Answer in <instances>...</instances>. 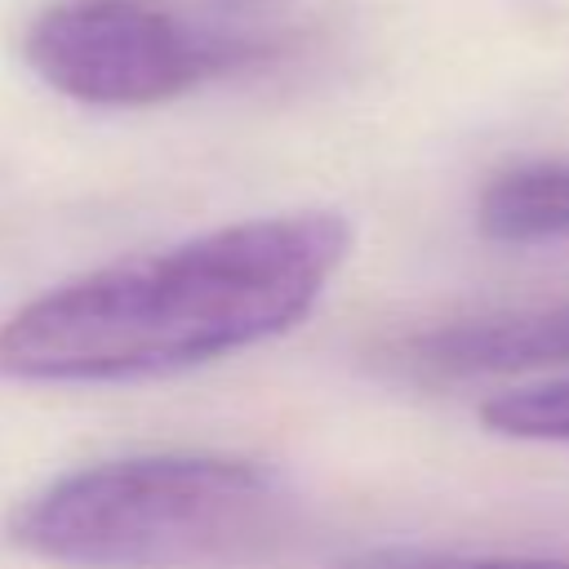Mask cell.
Instances as JSON below:
<instances>
[{"instance_id": "cell-1", "label": "cell", "mask_w": 569, "mask_h": 569, "mask_svg": "<svg viewBox=\"0 0 569 569\" xmlns=\"http://www.w3.org/2000/svg\"><path fill=\"white\" fill-rule=\"evenodd\" d=\"M347 253L342 213L293 209L107 262L0 325V378L138 382L209 365L307 320Z\"/></svg>"}, {"instance_id": "cell-2", "label": "cell", "mask_w": 569, "mask_h": 569, "mask_svg": "<svg viewBox=\"0 0 569 569\" xmlns=\"http://www.w3.org/2000/svg\"><path fill=\"white\" fill-rule=\"evenodd\" d=\"M22 551L71 569H240L298 533V493L227 453H129L62 471L9 520Z\"/></svg>"}, {"instance_id": "cell-3", "label": "cell", "mask_w": 569, "mask_h": 569, "mask_svg": "<svg viewBox=\"0 0 569 569\" xmlns=\"http://www.w3.org/2000/svg\"><path fill=\"white\" fill-rule=\"evenodd\" d=\"M258 53V36L160 0H58L22 36L27 67L84 107H160Z\"/></svg>"}, {"instance_id": "cell-4", "label": "cell", "mask_w": 569, "mask_h": 569, "mask_svg": "<svg viewBox=\"0 0 569 569\" xmlns=\"http://www.w3.org/2000/svg\"><path fill=\"white\" fill-rule=\"evenodd\" d=\"M396 360L405 365V373L422 382H471V378L569 369V302L436 325L405 338Z\"/></svg>"}, {"instance_id": "cell-5", "label": "cell", "mask_w": 569, "mask_h": 569, "mask_svg": "<svg viewBox=\"0 0 569 569\" xmlns=\"http://www.w3.org/2000/svg\"><path fill=\"white\" fill-rule=\"evenodd\" d=\"M480 422L511 440H560L569 445V378L529 382L480 405Z\"/></svg>"}, {"instance_id": "cell-6", "label": "cell", "mask_w": 569, "mask_h": 569, "mask_svg": "<svg viewBox=\"0 0 569 569\" xmlns=\"http://www.w3.org/2000/svg\"><path fill=\"white\" fill-rule=\"evenodd\" d=\"M333 569H569V556H476L436 547H373Z\"/></svg>"}]
</instances>
